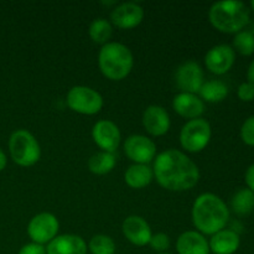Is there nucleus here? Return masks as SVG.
<instances>
[{
    "label": "nucleus",
    "mask_w": 254,
    "mask_h": 254,
    "mask_svg": "<svg viewBox=\"0 0 254 254\" xmlns=\"http://www.w3.org/2000/svg\"><path fill=\"white\" fill-rule=\"evenodd\" d=\"M236 61L235 50L230 45H217L208 50L205 56L207 69L215 74H225L232 68Z\"/></svg>",
    "instance_id": "11"
},
{
    "label": "nucleus",
    "mask_w": 254,
    "mask_h": 254,
    "mask_svg": "<svg viewBox=\"0 0 254 254\" xmlns=\"http://www.w3.org/2000/svg\"><path fill=\"white\" fill-rule=\"evenodd\" d=\"M124 153L136 164L146 165L156 155V145L151 139L144 135H130L124 143Z\"/></svg>",
    "instance_id": "10"
},
{
    "label": "nucleus",
    "mask_w": 254,
    "mask_h": 254,
    "mask_svg": "<svg viewBox=\"0 0 254 254\" xmlns=\"http://www.w3.org/2000/svg\"><path fill=\"white\" fill-rule=\"evenodd\" d=\"M111 19L119 29H134L143 21L144 10L136 2H123L114 7Z\"/></svg>",
    "instance_id": "13"
},
{
    "label": "nucleus",
    "mask_w": 254,
    "mask_h": 254,
    "mask_svg": "<svg viewBox=\"0 0 254 254\" xmlns=\"http://www.w3.org/2000/svg\"><path fill=\"white\" fill-rule=\"evenodd\" d=\"M241 138L246 145L254 146V116L245 121L241 128Z\"/></svg>",
    "instance_id": "27"
},
{
    "label": "nucleus",
    "mask_w": 254,
    "mask_h": 254,
    "mask_svg": "<svg viewBox=\"0 0 254 254\" xmlns=\"http://www.w3.org/2000/svg\"><path fill=\"white\" fill-rule=\"evenodd\" d=\"M175 82L183 93L196 94L203 84V71L195 61L184 62L175 73Z\"/></svg>",
    "instance_id": "9"
},
{
    "label": "nucleus",
    "mask_w": 254,
    "mask_h": 254,
    "mask_svg": "<svg viewBox=\"0 0 254 254\" xmlns=\"http://www.w3.org/2000/svg\"><path fill=\"white\" fill-rule=\"evenodd\" d=\"M116 166V156L113 153L101 151L91 156L88 160V169L96 175H106L111 173Z\"/></svg>",
    "instance_id": "23"
},
{
    "label": "nucleus",
    "mask_w": 254,
    "mask_h": 254,
    "mask_svg": "<svg viewBox=\"0 0 254 254\" xmlns=\"http://www.w3.org/2000/svg\"><path fill=\"white\" fill-rule=\"evenodd\" d=\"M251 6H252V10H253V12H254V0H253V1H251Z\"/></svg>",
    "instance_id": "34"
},
{
    "label": "nucleus",
    "mask_w": 254,
    "mask_h": 254,
    "mask_svg": "<svg viewBox=\"0 0 254 254\" xmlns=\"http://www.w3.org/2000/svg\"><path fill=\"white\" fill-rule=\"evenodd\" d=\"M154 173L148 165L135 164L127 169L124 174V180L127 185L131 189H143L148 186L153 180Z\"/></svg>",
    "instance_id": "20"
},
{
    "label": "nucleus",
    "mask_w": 254,
    "mask_h": 254,
    "mask_svg": "<svg viewBox=\"0 0 254 254\" xmlns=\"http://www.w3.org/2000/svg\"><path fill=\"white\" fill-rule=\"evenodd\" d=\"M232 211L238 216H248L254 211V192L248 188L241 189L231 200Z\"/></svg>",
    "instance_id": "21"
},
{
    "label": "nucleus",
    "mask_w": 254,
    "mask_h": 254,
    "mask_svg": "<svg viewBox=\"0 0 254 254\" xmlns=\"http://www.w3.org/2000/svg\"><path fill=\"white\" fill-rule=\"evenodd\" d=\"M160 254H170V253H160Z\"/></svg>",
    "instance_id": "35"
},
{
    "label": "nucleus",
    "mask_w": 254,
    "mask_h": 254,
    "mask_svg": "<svg viewBox=\"0 0 254 254\" xmlns=\"http://www.w3.org/2000/svg\"><path fill=\"white\" fill-rule=\"evenodd\" d=\"M67 106L79 114L93 116L103 107V98L94 89L86 86H76L67 93Z\"/></svg>",
    "instance_id": "7"
},
{
    "label": "nucleus",
    "mask_w": 254,
    "mask_h": 254,
    "mask_svg": "<svg viewBox=\"0 0 254 254\" xmlns=\"http://www.w3.org/2000/svg\"><path fill=\"white\" fill-rule=\"evenodd\" d=\"M233 50L242 56H251L254 54V34L250 31H240L233 39Z\"/></svg>",
    "instance_id": "25"
},
{
    "label": "nucleus",
    "mask_w": 254,
    "mask_h": 254,
    "mask_svg": "<svg viewBox=\"0 0 254 254\" xmlns=\"http://www.w3.org/2000/svg\"><path fill=\"white\" fill-rule=\"evenodd\" d=\"M101 72L112 81H121L130 73L134 60L130 50L119 42H107L99 51Z\"/></svg>",
    "instance_id": "4"
},
{
    "label": "nucleus",
    "mask_w": 254,
    "mask_h": 254,
    "mask_svg": "<svg viewBox=\"0 0 254 254\" xmlns=\"http://www.w3.org/2000/svg\"><path fill=\"white\" fill-rule=\"evenodd\" d=\"M123 235L131 245L143 247V246L149 245L151 238L150 226L148 225L145 220L140 216H129L124 220L123 226Z\"/></svg>",
    "instance_id": "14"
},
{
    "label": "nucleus",
    "mask_w": 254,
    "mask_h": 254,
    "mask_svg": "<svg viewBox=\"0 0 254 254\" xmlns=\"http://www.w3.org/2000/svg\"><path fill=\"white\" fill-rule=\"evenodd\" d=\"M198 93L203 101L210 102V103H218L228 96V87L221 81L203 82Z\"/></svg>",
    "instance_id": "22"
},
{
    "label": "nucleus",
    "mask_w": 254,
    "mask_h": 254,
    "mask_svg": "<svg viewBox=\"0 0 254 254\" xmlns=\"http://www.w3.org/2000/svg\"><path fill=\"white\" fill-rule=\"evenodd\" d=\"M143 126L150 135L161 136L170 129V117L160 106H149L143 113Z\"/></svg>",
    "instance_id": "15"
},
{
    "label": "nucleus",
    "mask_w": 254,
    "mask_h": 254,
    "mask_svg": "<svg viewBox=\"0 0 254 254\" xmlns=\"http://www.w3.org/2000/svg\"><path fill=\"white\" fill-rule=\"evenodd\" d=\"M237 96L242 102L254 101V86L251 84L250 82H245V83L240 84L237 89Z\"/></svg>",
    "instance_id": "29"
},
{
    "label": "nucleus",
    "mask_w": 254,
    "mask_h": 254,
    "mask_svg": "<svg viewBox=\"0 0 254 254\" xmlns=\"http://www.w3.org/2000/svg\"><path fill=\"white\" fill-rule=\"evenodd\" d=\"M47 254H87V245L79 236H57L47 245Z\"/></svg>",
    "instance_id": "16"
},
{
    "label": "nucleus",
    "mask_w": 254,
    "mask_h": 254,
    "mask_svg": "<svg viewBox=\"0 0 254 254\" xmlns=\"http://www.w3.org/2000/svg\"><path fill=\"white\" fill-rule=\"evenodd\" d=\"M93 140L99 148L107 153H113L121 144V131L116 123L111 121H99L92 130Z\"/></svg>",
    "instance_id": "12"
},
{
    "label": "nucleus",
    "mask_w": 254,
    "mask_h": 254,
    "mask_svg": "<svg viewBox=\"0 0 254 254\" xmlns=\"http://www.w3.org/2000/svg\"><path fill=\"white\" fill-rule=\"evenodd\" d=\"M245 179H246V184H247V188L254 192V164H252V165L247 169Z\"/></svg>",
    "instance_id": "31"
},
{
    "label": "nucleus",
    "mask_w": 254,
    "mask_h": 254,
    "mask_svg": "<svg viewBox=\"0 0 254 254\" xmlns=\"http://www.w3.org/2000/svg\"><path fill=\"white\" fill-rule=\"evenodd\" d=\"M247 82H250L251 84L254 86V60L251 62L250 67H248V71H247Z\"/></svg>",
    "instance_id": "32"
},
{
    "label": "nucleus",
    "mask_w": 254,
    "mask_h": 254,
    "mask_svg": "<svg viewBox=\"0 0 254 254\" xmlns=\"http://www.w3.org/2000/svg\"><path fill=\"white\" fill-rule=\"evenodd\" d=\"M211 134V126L207 121L202 118L189 121L181 129V146L190 153H198L208 145Z\"/></svg>",
    "instance_id": "6"
},
{
    "label": "nucleus",
    "mask_w": 254,
    "mask_h": 254,
    "mask_svg": "<svg viewBox=\"0 0 254 254\" xmlns=\"http://www.w3.org/2000/svg\"><path fill=\"white\" fill-rule=\"evenodd\" d=\"M112 25L106 19H97L89 26V36L97 44L106 45L112 36Z\"/></svg>",
    "instance_id": "24"
},
{
    "label": "nucleus",
    "mask_w": 254,
    "mask_h": 254,
    "mask_svg": "<svg viewBox=\"0 0 254 254\" xmlns=\"http://www.w3.org/2000/svg\"><path fill=\"white\" fill-rule=\"evenodd\" d=\"M173 108L179 116L192 121L200 118L201 114L205 112V104L202 99L198 98L196 94L181 92L174 98Z\"/></svg>",
    "instance_id": "17"
},
{
    "label": "nucleus",
    "mask_w": 254,
    "mask_h": 254,
    "mask_svg": "<svg viewBox=\"0 0 254 254\" xmlns=\"http://www.w3.org/2000/svg\"><path fill=\"white\" fill-rule=\"evenodd\" d=\"M149 245L156 252H164L170 247V238L165 233H156L151 236Z\"/></svg>",
    "instance_id": "28"
},
{
    "label": "nucleus",
    "mask_w": 254,
    "mask_h": 254,
    "mask_svg": "<svg viewBox=\"0 0 254 254\" xmlns=\"http://www.w3.org/2000/svg\"><path fill=\"white\" fill-rule=\"evenodd\" d=\"M208 19L216 30L225 34H238L250 22V9L237 0H225L212 4Z\"/></svg>",
    "instance_id": "3"
},
{
    "label": "nucleus",
    "mask_w": 254,
    "mask_h": 254,
    "mask_svg": "<svg viewBox=\"0 0 254 254\" xmlns=\"http://www.w3.org/2000/svg\"><path fill=\"white\" fill-rule=\"evenodd\" d=\"M88 248L92 254H114L116 243L109 236L97 235L91 238Z\"/></svg>",
    "instance_id": "26"
},
{
    "label": "nucleus",
    "mask_w": 254,
    "mask_h": 254,
    "mask_svg": "<svg viewBox=\"0 0 254 254\" xmlns=\"http://www.w3.org/2000/svg\"><path fill=\"white\" fill-rule=\"evenodd\" d=\"M241 245V238L236 231L222 230L215 233L208 242L210 251L215 254H233L237 252Z\"/></svg>",
    "instance_id": "19"
},
{
    "label": "nucleus",
    "mask_w": 254,
    "mask_h": 254,
    "mask_svg": "<svg viewBox=\"0 0 254 254\" xmlns=\"http://www.w3.org/2000/svg\"><path fill=\"white\" fill-rule=\"evenodd\" d=\"M9 153L15 164L27 168L40 160L41 149L36 138L30 131L19 129L10 135Z\"/></svg>",
    "instance_id": "5"
},
{
    "label": "nucleus",
    "mask_w": 254,
    "mask_h": 254,
    "mask_svg": "<svg viewBox=\"0 0 254 254\" xmlns=\"http://www.w3.org/2000/svg\"><path fill=\"white\" fill-rule=\"evenodd\" d=\"M228 220L230 210L222 198L215 193H202L193 202L192 222L201 235L213 236L225 230Z\"/></svg>",
    "instance_id": "2"
},
{
    "label": "nucleus",
    "mask_w": 254,
    "mask_h": 254,
    "mask_svg": "<svg viewBox=\"0 0 254 254\" xmlns=\"http://www.w3.org/2000/svg\"><path fill=\"white\" fill-rule=\"evenodd\" d=\"M179 254H210V246L205 236L196 231L184 232L176 242Z\"/></svg>",
    "instance_id": "18"
},
{
    "label": "nucleus",
    "mask_w": 254,
    "mask_h": 254,
    "mask_svg": "<svg viewBox=\"0 0 254 254\" xmlns=\"http://www.w3.org/2000/svg\"><path fill=\"white\" fill-rule=\"evenodd\" d=\"M6 163H7V159H6V155H5L4 151L0 149V171H2L5 169V166H6Z\"/></svg>",
    "instance_id": "33"
},
{
    "label": "nucleus",
    "mask_w": 254,
    "mask_h": 254,
    "mask_svg": "<svg viewBox=\"0 0 254 254\" xmlns=\"http://www.w3.org/2000/svg\"><path fill=\"white\" fill-rule=\"evenodd\" d=\"M60 223L56 216L50 212H41L31 218L27 226V233L32 242L37 245L50 243L57 237Z\"/></svg>",
    "instance_id": "8"
},
{
    "label": "nucleus",
    "mask_w": 254,
    "mask_h": 254,
    "mask_svg": "<svg viewBox=\"0 0 254 254\" xmlns=\"http://www.w3.org/2000/svg\"><path fill=\"white\" fill-rule=\"evenodd\" d=\"M19 254H47L46 248L42 245H37V243H29L25 245L21 250L19 251Z\"/></svg>",
    "instance_id": "30"
},
{
    "label": "nucleus",
    "mask_w": 254,
    "mask_h": 254,
    "mask_svg": "<svg viewBox=\"0 0 254 254\" xmlns=\"http://www.w3.org/2000/svg\"><path fill=\"white\" fill-rule=\"evenodd\" d=\"M154 176L161 188L170 191L191 190L200 179L197 165L183 151H163L154 161Z\"/></svg>",
    "instance_id": "1"
}]
</instances>
